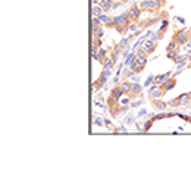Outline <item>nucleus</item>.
Listing matches in <instances>:
<instances>
[{"instance_id": "nucleus-25", "label": "nucleus", "mask_w": 191, "mask_h": 172, "mask_svg": "<svg viewBox=\"0 0 191 172\" xmlns=\"http://www.w3.org/2000/svg\"><path fill=\"white\" fill-rule=\"evenodd\" d=\"M121 2H122V3H129L131 0H121Z\"/></svg>"}, {"instance_id": "nucleus-18", "label": "nucleus", "mask_w": 191, "mask_h": 172, "mask_svg": "<svg viewBox=\"0 0 191 172\" xmlns=\"http://www.w3.org/2000/svg\"><path fill=\"white\" fill-rule=\"evenodd\" d=\"M103 8H101V6H99V5H96V6H94V8H93V15H94V16H99V18H100V15H103Z\"/></svg>"}, {"instance_id": "nucleus-15", "label": "nucleus", "mask_w": 191, "mask_h": 172, "mask_svg": "<svg viewBox=\"0 0 191 172\" xmlns=\"http://www.w3.org/2000/svg\"><path fill=\"white\" fill-rule=\"evenodd\" d=\"M106 56H107V55H106V50L100 47V49H99V52H97V55L94 56V59H96V60H99V62L101 63V60H103V59H104Z\"/></svg>"}, {"instance_id": "nucleus-23", "label": "nucleus", "mask_w": 191, "mask_h": 172, "mask_svg": "<svg viewBox=\"0 0 191 172\" xmlns=\"http://www.w3.org/2000/svg\"><path fill=\"white\" fill-rule=\"evenodd\" d=\"M153 122H154L153 119H150V121H147L146 124H144V131H148V129L151 128V124H153Z\"/></svg>"}, {"instance_id": "nucleus-27", "label": "nucleus", "mask_w": 191, "mask_h": 172, "mask_svg": "<svg viewBox=\"0 0 191 172\" xmlns=\"http://www.w3.org/2000/svg\"><path fill=\"white\" fill-rule=\"evenodd\" d=\"M190 40H191V30H190Z\"/></svg>"}, {"instance_id": "nucleus-9", "label": "nucleus", "mask_w": 191, "mask_h": 172, "mask_svg": "<svg viewBox=\"0 0 191 172\" xmlns=\"http://www.w3.org/2000/svg\"><path fill=\"white\" fill-rule=\"evenodd\" d=\"M121 87H122V90H124L125 96L129 97L131 90H132V82H129V81H122V82H121Z\"/></svg>"}, {"instance_id": "nucleus-12", "label": "nucleus", "mask_w": 191, "mask_h": 172, "mask_svg": "<svg viewBox=\"0 0 191 172\" xmlns=\"http://www.w3.org/2000/svg\"><path fill=\"white\" fill-rule=\"evenodd\" d=\"M153 104H154V107H156V109H159V110H165V109H166V107L169 106L168 103L162 102L160 99H156V100H153Z\"/></svg>"}, {"instance_id": "nucleus-16", "label": "nucleus", "mask_w": 191, "mask_h": 172, "mask_svg": "<svg viewBox=\"0 0 191 172\" xmlns=\"http://www.w3.org/2000/svg\"><path fill=\"white\" fill-rule=\"evenodd\" d=\"M178 46H180V44H178V41L173 38V40H172V41L168 44V47H166V52H170V50H178ZM178 52H180V50H178Z\"/></svg>"}, {"instance_id": "nucleus-29", "label": "nucleus", "mask_w": 191, "mask_h": 172, "mask_svg": "<svg viewBox=\"0 0 191 172\" xmlns=\"http://www.w3.org/2000/svg\"><path fill=\"white\" fill-rule=\"evenodd\" d=\"M190 96H191V93H190Z\"/></svg>"}, {"instance_id": "nucleus-1", "label": "nucleus", "mask_w": 191, "mask_h": 172, "mask_svg": "<svg viewBox=\"0 0 191 172\" xmlns=\"http://www.w3.org/2000/svg\"><path fill=\"white\" fill-rule=\"evenodd\" d=\"M163 5H165V0H143V2L140 3V8H141L143 11L158 12Z\"/></svg>"}, {"instance_id": "nucleus-17", "label": "nucleus", "mask_w": 191, "mask_h": 172, "mask_svg": "<svg viewBox=\"0 0 191 172\" xmlns=\"http://www.w3.org/2000/svg\"><path fill=\"white\" fill-rule=\"evenodd\" d=\"M147 50L144 47H140V49H137V52H135V56L137 57H147Z\"/></svg>"}, {"instance_id": "nucleus-6", "label": "nucleus", "mask_w": 191, "mask_h": 172, "mask_svg": "<svg viewBox=\"0 0 191 172\" xmlns=\"http://www.w3.org/2000/svg\"><path fill=\"white\" fill-rule=\"evenodd\" d=\"M124 94H125V93H124V90H122V87H121V84H119V85H116V87H113L112 91H110V96H112L113 99H116L118 102L121 100V97H122Z\"/></svg>"}, {"instance_id": "nucleus-14", "label": "nucleus", "mask_w": 191, "mask_h": 172, "mask_svg": "<svg viewBox=\"0 0 191 172\" xmlns=\"http://www.w3.org/2000/svg\"><path fill=\"white\" fill-rule=\"evenodd\" d=\"M103 35V28L101 25H93V37H100Z\"/></svg>"}, {"instance_id": "nucleus-28", "label": "nucleus", "mask_w": 191, "mask_h": 172, "mask_svg": "<svg viewBox=\"0 0 191 172\" xmlns=\"http://www.w3.org/2000/svg\"><path fill=\"white\" fill-rule=\"evenodd\" d=\"M112 2H118V0H112Z\"/></svg>"}, {"instance_id": "nucleus-21", "label": "nucleus", "mask_w": 191, "mask_h": 172, "mask_svg": "<svg viewBox=\"0 0 191 172\" xmlns=\"http://www.w3.org/2000/svg\"><path fill=\"white\" fill-rule=\"evenodd\" d=\"M112 3H113L112 0H107V2L101 6V8H103V11H104V12H110V11H112Z\"/></svg>"}, {"instance_id": "nucleus-11", "label": "nucleus", "mask_w": 191, "mask_h": 172, "mask_svg": "<svg viewBox=\"0 0 191 172\" xmlns=\"http://www.w3.org/2000/svg\"><path fill=\"white\" fill-rule=\"evenodd\" d=\"M141 90H143V88H141V85H140V84H137V82L132 84V90H131L129 97H131V99H134L135 96H140V94H141Z\"/></svg>"}, {"instance_id": "nucleus-22", "label": "nucleus", "mask_w": 191, "mask_h": 172, "mask_svg": "<svg viewBox=\"0 0 191 172\" xmlns=\"http://www.w3.org/2000/svg\"><path fill=\"white\" fill-rule=\"evenodd\" d=\"M100 21H101V22H104L106 25H109V24L112 22V19H110L107 15H104V13H103V15H100Z\"/></svg>"}, {"instance_id": "nucleus-7", "label": "nucleus", "mask_w": 191, "mask_h": 172, "mask_svg": "<svg viewBox=\"0 0 191 172\" xmlns=\"http://www.w3.org/2000/svg\"><path fill=\"white\" fill-rule=\"evenodd\" d=\"M163 94H165V91L162 90V87H160V85H159V87L158 85H154L153 90H151V93H150V97H151L153 100H156V99H160Z\"/></svg>"}, {"instance_id": "nucleus-5", "label": "nucleus", "mask_w": 191, "mask_h": 172, "mask_svg": "<svg viewBox=\"0 0 191 172\" xmlns=\"http://www.w3.org/2000/svg\"><path fill=\"white\" fill-rule=\"evenodd\" d=\"M175 85H177V80H175V78H170V77H169L168 80H165L163 82H162V84H160L162 90H163L165 93L169 91V90H172Z\"/></svg>"}, {"instance_id": "nucleus-3", "label": "nucleus", "mask_w": 191, "mask_h": 172, "mask_svg": "<svg viewBox=\"0 0 191 172\" xmlns=\"http://www.w3.org/2000/svg\"><path fill=\"white\" fill-rule=\"evenodd\" d=\"M178 44H187L190 41V31H185V30H180L175 33V37H173Z\"/></svg>"}, {"instance_id": "nucleus-4", "label": "nucleus", "mask_w": 191, "mask_h": 172, "mask_svg": "<svg viewBox=\"0 0 191 172\" xmlns=\"http://www.w3.org/2000/svg\"><path fill=\"white\" fill-rule=\"evenodd\" d=\"M141 12H143V9L138 6V5H134L132 8H129L128 9V16H129V19H131V22H135V21H138L140 19V16H141Z\"/></svg>"}, {"instance_id": "nucleus-30", "label": "nucleus", "mask_w": 191, "mask_h": 172, "mask_svg": "<svg viewBox=\"0 0 191 172\" xmlns=\"http://www.w3.org/2000/svg\"><path fill=\"white\" fill-rule=\"evenodd\" d=\"M190 30H191V28H190Z\"/></svg>"}, {"instance_id": "nucleus-8", "label": "nucleus", "mask_w": 191, "mask_h": 172, "mask_svg": "<svg viewBox=\"0 0 191 172\" xmlns=\"http://www.w3.org/2000/svg\"><path fill=\"white\" fill-rule=\"evenodd\" d=\"M143 47L147 50V53L150 55V53H153L154 52V49H156V43L153 41V40H146L144 43H143Z\"/></svg>"}, {"instance_id": "nucleus-2", "label": "nucleus", "mask_w": 191, "mask_h": 172, "mask_svg": "<svg viewBox=\"0 0 191 172\" xmlns=\"http://www.w3.org/2000/svg\"><path fill=\"white\" fill-rule=\"evenodd\" d=\"M188 103H191V96H190V93H187V94H181V96H178L177 99H173L172 102H168V104L170 106V107L187 106Z\"/></svg>"}, {"instance_id": "nucleus-13", "label": "nucleus", "mask_w": 191, "mask_h": 172, "mask_svg": "<svg viewBox=\"0 0 191 172\" xmlns=\"http://www.w3.org/2000/svg\"><path fill=\"white\" fill-rule=\"evenodd\" d=\"M169 77H170V74H163V75H158V77H154V82L153 84H156V85H160L162 82L165 80H168Z\"/></svg>"}, {"instance_id": "nucleus-10", "label": "nucleus", "mask_w": 191, "mask_h": 172, "mask_svg": "<svg viewBox=\"0 0 191 172\" xmlns=\"http://www.w3.org/2000/svg\"><path fill=\"white\" fill-rule=\"evenodd\" d=\"M101 65H103V68H104V69H110V68H112L113 65H115V63H113V60H112V56H110V55H107V56L101 60Z\"/></svg>"}, {"instance_id": "nucleus-26", "label": "nucleus", "mask_w": 191, "mask_h": 172, "mask_svg": "<svg viewBox=\"0 0 191 172\" xmlns=\"http://www.w3.org/2000/svg\"><path fill=\"white\" fill-rule=\"evenodd\" d=\"M188 60H190V62H191V52H190V53H188Z\"/></svg>"}, {"instance_id": "nucleus-19", "label": "nucleus", "mask_w": 191, "mask_h": 172, "mask_svg": "<svg viewBox=\"0 0 191 172\" xmlns=\"http://www.w3.org/2000/svg\"><path fill=\"white\" fill-rule=\"evenodd\" d=\"M135 60H137V66H141V68H144V66L147 65V57H137Z\"/></svg>"}, {"instance_id": "nucleus-24", "label": "nucleus", "mask_w": 191, "mask_h": 172, "mask_svg": "<svg viewBox=\"0 0 191 172\" xmlns=\"http://www.w3.org/2000/svg\"><path fill=\"white\" fill-rule=\"evenodd\" d=\"M94 122H96L97 125H101V124H103V121H101L100 118H96V121H94Z\"/></svg>"}, {"instance_id": "nucleus-20", "label": "nucleus", "mask_w": 191, "mask_h": 172, "mask_svg": "<svg viewBox=\"0 0 191 172\" xmlns=\"http://www.w3.org/2000/svg\"><path fill=\"white\" fill-rule=\"evenodd\" d=\"M100 47H101L100 37H93V49H100Z\"/></svg>"}]
</instances>
